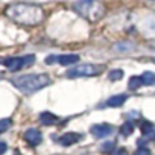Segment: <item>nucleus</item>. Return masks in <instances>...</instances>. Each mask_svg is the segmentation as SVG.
<instances>
[{
  "label": "nucleus",
  "instance_id": "nucleus-1",
  "mask_svg": "<svg viewBox=\"0 0 155 155\" xmlns=\"http://www.w3.org/2000/svg\"><path fill=\"white\" fill-rule=\"evenodd\" d=\"M6 15L21 25H38L43 20V11L38 6H31V5H12L6 8Z\"/></svg>",
  "mask_w": 155,
  "mask_h": 155
},
{
  "label": "nucleus",
  "instance_id": "nucleus-2",
  "mask_svg": "<svg viewBox=\"0 0 155 155\" xmlns=\"http://www.w3.org/2000/svg\"><path fill=\"white\" fill-rule=\"evenodd\" d=\"M50 82L49 76L41 73V74H23V76H18L15 79H12V84L23 93L29 94V93H34L43 87H46L47 84Z\"/></svg>",
  "mask_w": 155,
  "mask_h": 155
},
{
  "label": "nucleus",
  "instance_id": "nucleus-3",
  "mask_svg": "<svg viewBox=\"0 0 155 155\" xmlns=\"http://www.w3.org/2000/svg\"><path fill=\"white\" fill-rule=\"evenodd\" d=\"M104 67L101 65H93V64H84V65H79L76 68H71L67 71V76L68 78H76V76H94V74H99L102 71Z\"/></svg>",
  "mask_w": 155,
  "mask_h": 155
},
{
  "label": "nucleus",
  "instance_id": "nucleus-4",
  "mask_svg": "<svg viewBox=\"0 0 155 155\" xmlns=\"http://www.w3.org/2000/svg\"><path fill=\"white\" fill-rule=\"evenodd\" d=\"M35 62V56L34 55H28V56H18V58H8V59H3L2 64L6 65L11 71H15V70H20L23 68L25 65H31Z\"/></svg>",
  "mask_w": 155,
  "mask_h": 155
},
{
  "label": "nucleus",
  "instance_id": "nucleus-5",
  "mask_svg": "<svg viewBox=\"0 0 155 155\" xmlns=\"http://www.w3.org/2000/svg\"><path fill=\"white\" fill-rule=\"evenodd\" d=\"M73 6H74V9H76L78 12H81L84 17H87V18H90V20H91V14H90V11H93L97 17H101V14H97L96 9L101 11L102 8H101L97 3H94V2H76Z\"/></svg>",
  "mask_w": 155,
  "mask_h": 155
},
{
  "label": "nucleus",
  "instance_id": "nucleus-6",
  "mask_svg": "<svg viewBox=\"0 0 155 155\" xmlns=\"http://www.w3.org/2000/svg\"><path fill=\"white\" fill-rule=\"evenodd\" d=\"M23 137H25V140H26L31 146H37V144H40L41 140H43L41 132H40L38 129H35V128H29V129L25 132Z\"/></svg>",
  "mask_w": 155,
  "mask_h": 155
},
{
  "label": "nucleus",
  "instance_id": "nucleus-7",
  "mask_svg": "<svg viewBox=\"0 0 155 155\" xmlns=\"http://www.w3.org/2000/svg\"><path fill=\"white\" fill-rule=\"evenodd\" d=\"M113 132V128L111 125H107V123H99V125H94L91 126V134L96 137V138H102V137H107Z\"/></svg>",
  "mask_w": 155,
  "mask_h": 155
},
{
  "label": "nucleus",
  "instance_id": "nucleus-8",
  "mask_svg": "<svg viewBox=\"0 0 155 155\" xmlns=\"http://www.w3.org/2000/svg\"><path fill=\"white\" fill-rule=\"evenodd\" d=\"M79 138H81L79 134H76V132H67V134H64V135L59 138V141H61V144H64V146H70V144H74L76 141H79Z\"/></svg>",
  "mask_w": 155,
  "mask_h": 155
},
{
  "label": "nucleus",
  "instance_id": "nucleus-9",
  "mask_svg": "<svg viewBox=\"0 0 155 155\" xmlns=\"http://www.w3.org/2000/svg\"><path fill=\"white\" fill-rule=\"evenodd\" d=\"M40 122H41L43 125L50 126V125L58 123V117H56L55 114H52V113H41V114H40Z\"/></svg>",
  "mask_w": 155,
  "mask_h": 155
},
{
  "label": "nucleus",
  "instance_id": "nucleus-10",
  "mask_svg": "<svg viewBox=\"0 0 155 155\" xmlns=\"http://www.w3.org/2000/svg\"><path fill=\"white\" fill-rule=\"evenodd\" d=\"M125 101H126V96H125V94H117V96L110 97V99L107 101V105L114 108V107H120V105H123Z\"/></svg>",
  "mask_w": 155,
  "mask_h": 155
},
{
  "label": "nucleus",
  "instance_id": "nucleus-11",
  "mask_svg": "<svg viewBox=\"0 0 155 155\" xmlns=\"http://www.w3.org/2000/svg\"><path fill=\"white\" fill-rule=\"evenodd\" d=\"M78 61H79V56H78V55H62V56L58 58V62H59L61 65L74 64V62H78Z\"/></svg>",
  "mask_w": 155,
  "mask_h": 155
},
{
  "label": "nucleus",
  "instance_id": "nucleus-12",
  "mask_svg": "<svg viewBox=\"0 0 155 155\" xmlns=\"http://www.w3.org/2000/svg\"><path fill=\"white\" fill-rule=\"evenodd\" d=\"M141 79L144 85H155V74L152 71H144L141 74Z\"/></svg>",
  "mask_w": 155,
  "mask_h": 155
},
{
  "label": "nucleus",
  "instance_id": "nucleus-13",
  "mask_svg": "<svg viewBox=\"0 0 155 155\" xmlns=\"http://www.w3.org/2000/svg\"><path fill=\"white\" fill-rule=\"evenodd\" d=\"M141 85H143L141 76H132L131 79H129V84H128V87H129L131 90H137V88H140Z\"/></svg>",
  "mask_w": 155,
  "mask_h": 155
},
{
  "label": "nucleus",
  "instance_id": "nucleus-14",
  "mask_svg": "<svg viewBox=\"0 0 155 155\" xmlns=\"http://www.w3.org/2000/svg\"><path fill=\"white\" fill-rule=\"evenodd\" d=\"M141 131L144 135H155V126L150 122H143L141 123Z\"/></svg>",
  "mask_w": 155,
  "mask_h": 155
},
{
  "label": "nucleus",
  "instance_id": "nucleus-15",
  "mask_svg": "<svg viewBox=\"0 0 155 155\" xmlns=\"http://www.w3.org/2000/svg\"><path fill=\"white\" fill-rule=\"evenodd\" d=\"M132 131H134V123H132V122H126V123H123L122 128H120V134L125 135V137L131 135Z\"/></svg>",
  "mask_w": 155,
  "mask_h": 155
},
{
  "label": "nucleus",
  "instance_id": "nucleus-16",
  "mask_svg": "<svg viewBox=\"0 0 155 155\" xmlns=\"http://www.w3.org/2000/svg\"><path fill=\"white\" fill-rule=\"evenodd\" d=\"M108 78H110V81H120L122 78H123V71L120 68H116V70H111L108 73Z\"/></svg>",
  "mask_w": 155,
  "mask_h": 155
},
{
  "label": "nucleus",
  "instance_id": "nucleus-17",
  "mask_svg": "<svg viewBox=\"0 0 155 155\" xmlns=\"http://www.w3.org/2000/svg\"><path fill=\"white\" fill-rule=\"evenodd\" d=\"M113 149H114V141H111V140L105 141V143L101 146V150H102V152H105V153H107V152H111Z\"/></svg>",
  "mask_w": 155,
  "mask_h": 155
},
{
  "label": "nucleus",
  "instance_id": "nucleus-18",
  "mask_svg": "<svg viewBox=\"0 0 155 155\" xmlns=\"http://www.w3.org/2000/svg\"><path fill=\"white\" fill-rule=\"evenodd\" d=\"M9 126H11V120L9 119H2V120H0V132L8 131Z\"/></svg>",
  "mask_w": 155,
  "mask_h": 155
},
{
  "label": "nucleus",
  "instance_id": "nucleus-19",
  "mask_svg": "<svg viewBox=\"0 0 155 155\" xmlns=\"http://www.w3.org/2000/svg\"><path fill=\"white\" fill-rule=\"evenodd\" d=\"M134 155H150V152H149V149H144V147H140Z\"/></svg>",
  "mask_w": 155,
  "mask_h": 155
},
{
  "label": "nucleus",
  "instance_id": "nucleus-20",
  "mask_svg": "<svg viewBox=\"0 0 155 155\" xmlns=\"http://www.w3.org/2000/svg\"><path fill=\"white\" fill-rule=\"evenodd\" d=\"M59 56H55V55H50L49 58H46V64H53L55 61H58Z\"/></svg>",
  "mask_w": 155,
  "mask_h": 155
},
{
  "label": "nucleus",
  "instance_id": "nucleus-21",
  "mask_svg": "<svg viewBox=\"0 0 155 155\" xmlns=\"http://www.w3.org/2000/svg\"><path fill=\"white\" fill-rule=\"evenodd\" d=\"M111 155H128V153H126V149H123V147H122V149H116Z\"/></svg>",
  "mask_w": 155,
  "mask_h": 155
},
{
  "label": "nucleus",
  "instance_id": "nucleus-22",
  "mask_svg": "<svg viewBox=\"0 0 155 155\" xmlns=\"http://www.w3.org/2000/svg\"><path fill=\"white\" fill-rule=\"evenodd\" d=\"M6 149H8L6 143H5V141H0V155L5 153V152H6Z\"/></svg>",
  "mask_w": 155,
  "mask_h": 155
},
{
  "label": "nucleus",
  "instance_id": "nucleus-23",
  "mask_svg": "<svg viewBox=\"0 0 155 155\" xmlns=\"http://www.w3.org/2000/svg\"><path fill=\"white\" fill-rule=\"evenodd\" d=\"M153 64H155V59H153Z\"/></svg>",
  "mask_w": 155,
  "mask_h": 155
},
{
  "label": "nucleus",
  "instance_id": "nucleus-24",
  "mask_svg": "<svg viewBox=\"0 0 155 155\" xmlns=\"http://www.w3.org/2000/svg\"><path fill=\"white\" fill-rule=\"evenodd\" d=\"M15 155H20V153H15Z\"/></svg>",
  "mask_w": 155,
  "mask_h": 155
}]
</instances>
